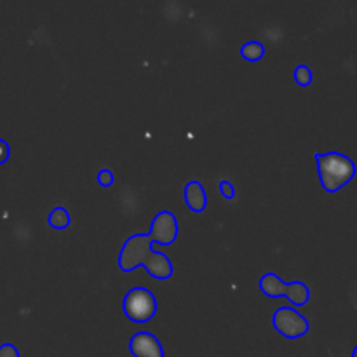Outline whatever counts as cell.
Here are the masks:
<instances>
[{"mask_svg":"<svg viewBox=\"0 0 357 357\" xmlns=\"http://www.w3.org/2000/svg\"><path fill=\"white\" fill-rule=\"evenodd\" d=\"M9 159V145L3 139H0V164H3Z\"/></svg>","mask_w":357,"mask_h":357,"instance_id":"obj_14","label":"cell"},{"mask_svg":"<svg viewBox=\"0 0 357 357\" xmlns=\"http://www.w3.org/2000/svg\"><path fill=\"white\" fill-rule=\"evenodd\" d=\"M185 201H187V206L194 213L204 211L206 206H208V197H206L204 188L199 181H190L185 187Z\"/></svg>","mask_w":357,"mask_h":357,"instance_id":"obj_7","label":"cell"},{"mask_svg":"<svg viewBox=\"0 0 357 357\" xmlns=\"http://www.w3.org/2000/svg\"><path fill=\"white\" fill-rule=\"evenodd\" d=\"M0 357H20V352L13 344H3L0 347Z\"/></svg>","mask_w":357,"mask_h":357,"instance_id":"obj_12","label":"cell"},{"mask_svg":"<svg viewBox=\"0 0 357 357\" xmlns=\"http://www.w3.org/2000/svg\"><path fill=\"white\" fill-rule=\"evenodd\" d=\"M274 328L286 338H300L309 331V321L291 307H281L274 314Z\"/></svg>","mask_w":357,"mask_h":357,"instance_id":"obj_5","label":"cell"},{"mask_svg":"<svg viewBox=\"0 0 357 357\" xmlns=\"http://www.w3.org/2000/svg\"><path fill=\"white\" fill-rule=\"evenodd\" d=\"M260 289L271 298H278V296H284L289 302L295 305H305L309 302L310 291L303 282H291V284H284L281 278L275 274H265L260 279Z\"/></svg>","mask_w":357,"mask_h":357,"instance_id":"obj_3","label":"cell"},{"mask_svg":"<svg viewBox=\"0 0 357 357\" xmlns=\"http://www.w3.org/2000/svg\"><path fill=\"white\" fill-rule=\"evenodd\" d=\"M178 237L176 216L171 211H160L152 222V232L136 234L129 237L119 255V268L122 272H132L136 267H145L150 275L166 281L173 275V265L169 258L155 253L152 250L153 243L169 246Z\"/></svg>","mask_w":357,"mask_h":357,"instance_id":"obj_1","label":"cell"},{"mask_svg":"<svg viewBox=\"0 0 357 357\" xmlns=\"http://www.w3.org/2000/svg\"><path fill=\"white\" fill-rule=\"evenodd\" d=\"M129 349L135 357H164L160 342L149 331H139L129 342Z\"/></svg>","mask_w":357,"mask_h":357,"instance_id":"obj_6","label":"cell"},{"mask_svg":"<svg viewBox=\"0 0 357 357\" xmlns=\"http://www.w3.org/2000/svg\"><path fill=\"white\" fill-rule=\"evenodd\" d=\"M220 190H222L223 197L225 199L236 197V190H234V187L229 183V181H222V185H220Z\"/></svg>","mask_w":357,"mask_h":357,"instance_id":"obj_13","label":"cell"},{"mask_svg":"<svg viewBox=\"0 0 357 357\" xmlns=\"http://www.w3.org/2000/svg\"><path fill=\"white\" fill-rule=\"evenodd\" d=\"M352 357H357V347H356V351H354V354H352Z\"/></svg>","mask_w":357,"mask_h":357,"instance_id":"obj_15","label":"cell"},{"mask_svg":"<svg viewBox=\"0 0 357 357\" xmlns=\"http://www.w3.org/2000/svg\"><path fill=\"white\" fill-rule=\"evenodd\" d=\"M295 80H296V84H298V86H302V87L310 86V82H312V72H310L309 66H305V65L296 66Z\"/></svg>","mask_w":357,"mask_h":357,"instance_id":"obj_10","label":"cell"},{"mask_svg":"<svg viewBox=\"0 0 357 357\" xmlns=\"http://www.w3.org/2000/svg\"><path fill=\"white\" fill-rule=\"evenodd\" d=\"M157 312L155 296L145 288H132L124 298V314L132 323H146Z\"/></svg>","mask_w":357,"mask_h":357,"instance_id":"obj_4","label":"cell"},{"mask_svg":"<svg viewBox=\"0 0 357 357\" xmlns=\"http://www.w3.org/2000/svg\"><path fill=\"white\" fill-rule=\"evenodd\" d=\"M98 181H100L101 187H112L114 185V174L108 169H101L98 174Z\"/></svg>","mask_w":357,"mask_h":357,"instance_id":"obj_11","label":"cell"},{"mask_svg":"<svg viewBox=\"0 0 357 357\" xmlns=\"http://www.w3.org/2000/svg\"><path fill=\"white\" fill-rule=\"evenodd\" d=\"M316 160L321 183L326 192H338L354 178L356 164L344 153H316Z\"/></svg>","mask_w":357,"mask_h":357,"instance_id":"obj_2","label":"cell"},{"mask_svg":"<svg viewBox=\"0 0 357 357\" xmlns=\"http://www.w3.org/2000/svg\"><path fill=\"white\" fill-rule=\"evenodd\" d=\"M241 54L248 61H258V59H261L265 56V47L260 42H248L241 49Z\"/></svg>","mask_w":357,"mask_h":357,"instance_id":"obj_8","label":"cell"},{"mask_svg":"<svg viewBox=\"0 0 357 357\" xmlns=\"http://www.w3.org/2000/svg\"><path fill=\"white\" fill-rule=\"evenodd\" d=\"M47 222H49V225L52 227V229L63 230V229H66V227L70 225V215L66 213L65 208H56L54 211L49 215Z\"/></svg>","mask_w":357,"mask_h":357,"instance_id":"obj_9","label":"cell"}]
</instances>
